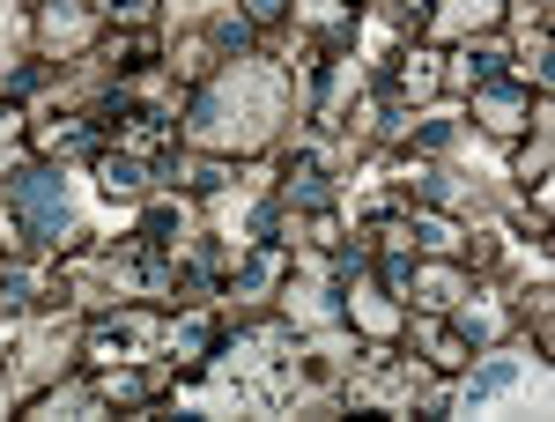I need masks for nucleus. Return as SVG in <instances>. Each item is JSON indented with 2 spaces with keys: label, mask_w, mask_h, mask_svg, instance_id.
Wrapping results in <instances>:
<instances>
[{
  "label": "nucleus",
  "mask_w": 555,
  "mask_h": 422,
  "mask_svg": "<svg viewBox=\"0 0 555 422\" xmlns=\"http://www.w3.org/2000/svg\"><path fill=\"white\" fill-rule=\"evenodd\" d=\"M282 119H289V75L274 60H259V52H237L193 89L185 141L208 149V156H253V149H267V133Z\"/></svg>",
  "instance_id": "obj_1"
},
{
  "label": "nucleus",
  "mask_w": 555,
  "mask_h": 422,
  "mask_svg": "<svg viewBox=\"0 0 555 422\" xmlns=\"http://www.w3.org/2000/svg\"><path fill=\"white\" fill-rule=\"evenodd\" d=\"M0 208H8V222H15V238H8V245H67V238H75V215H67V178H60V164H23V170H8Z\"/></svg>",
  "instance_id": "obj_2"
},
{
  "label": "nucleus",
  "mask_w": 555,
  "mask_h": 422,
  "mask_svg": "<svg viewBox=\"0 0 555 422\" xmlns=\"http://www.w3.org/2000/svg\"><path fill=\"white\" fill-rule=\"evenodd\" d=\"M437 89H444V60H437L429 44H415V52H392V60H385L378 104H385V119H400V104H423Z\"/></svg>",
  "instance_id": "obj_3"
},
{
  "label": "nucleus",
  "mask_w": 555,
  "mask_h": 422,
  "mask_svg": "<svg viewBox=\"0 0 555 422\" xmlns=\"http://www.w3.org/2000/svg\"><path fill=\"white\" fill-rule=\"evenodd\" d=\"M533 119V82L526 75H496V82H474V127L481 133H526Z\"/></svg>",
  "instance_id": "obj_4"
},
{
  "label": "nucleus",
  "mask_w": 555,
  "mask_h": 422,
  "mask_svg": "<svg viewBox=\"0 0 555 422\" xmlns=\"http://www.w3.org/2000/svg\"><path fill=\"white\" fill-rule=\"evenodd\" d=\"M504 23V0H423V30L437 44H474Z\"/></svg>",
  "instance_id": "obj_5"
},
{
  "label": "nucleus",
  "mask_w": 555,
  "mask_h": 422,
  "mask_svg": "<svg viewBox=\"0 0 555 422\" xmlns=\"http://www.w3.org/2000/svg\"><path fill=\"white\" fill-rule=\"evenodd\" d=\"M96 8L89 0H38V44L44 52H60V60H75V52H89L96 44Z\"/></svg>",
  "instance_id": "obj_6"
},
{
  "label": "nucleus",
  "mask_w": 555,
  "mask_h": 422,
  "mask_svg": "<svg viewBox=\"0 0 555 422\" xmlns=\"http://www.w3.org/2000/svg\"><path fill=\"white\" fill-rule=\"evenodd\" d=\"M400 334L415 341V356H423L429 371H444V379L474 356V334H467V327H452V319H415V327H400Z\"/></svg>",
  "instance_id": "obj_7"
},
{
  "label": "nucleus",
  "mask_w": 555,
  "mask_h": 422,
  "mask_svg": "<svg viewBox=\"0 0 555 422\" xmlns=\"http://www.w3.org/2000/svg\"><path fill=\"white\" fill-rule=\"evenodd\" d=\"M341 311L363 327L371 341H392L400 327H408V311H400V296H385V290H371L363 282V267H356V290H341Z\"/></svg>",
  "instance_id": "obj_8"
},
{
  "label": "nucleus",
  "mask_w": 555,
  "mask_h": 422,
  "mask_svg": "<svg viewBox=\"0 0 555 422\" xmlns=\"http://www.w3.org/2000/svg\"><path fill=\"white\" fill-rule=\"evenodd\" d=\"M289 15H304V23H311V30H319L326 44H348V38H356V15H363V0H297Z\"/></svg>",
  "instance_id": "obj_9"
},
{
  "label": "nucleus",
  "mask_w": 555,
  "mask_h": 422,
  "mask_svg": "<svg viewBox=\"0 0 555 422\" xmlns=\"http://www.w3.org/2000/svg\"><path fill=\"white\" fill-rule=\"evenodd\" d=\"M38 149L44 156H96L104 149V119H67V127H38Z\"/></svg>",
  "instance_id": "obj_10"
},
{
  "label": "nucleus",
  "mask_w": 555,
  "mask_h": 422,
  "mask_svg": "<svg viewBox=\"0 0 555 422\" xmlns=\"http://www.w3.org/2000/svg\"><path fill=\"white\" fill-rule=\"evenodd\" d=\"M164 348H171L178 363H208L215 348H222V334H215L201 311H185V319H171V327H164Z\"/></svg>",
  "instance_id": "obj_11"
},
{
  "label": "nucleus",
  "mask_w": 555,
  "mask_h": 422,
  "mask_svg": "<svg viewBox=\"0 0 555 422\" xmlns=\"http://www.w3.org/2000/svg\"><path fill=\"white\" fill-rule=\"evenodd\" d=\"M96 186H104L112 201H133V193L149 186V164L127 156V149H96Z\"/></svg>",
  "instance_id": "obj_12"
},
{
  "label": "nucleus",
  "mask_w": 555,
  "mask_h": 422,
  "mask_svg": "<svg viewBox=\"0 0 555 422\" xmlns=\"http://www.w3.org/2000/svg\"><path fill=\"white\" fill-rule=\"evenodd\" d=\"M408 290H423L429 311H444V304H460V296H467V274H460V267H429V259H415Z\"/></svg>",
  "instance_id": "obj_13"
},
{
  "label": "nucleus",
  "mask_w": 555,
  "mask_h": 422,
  "mask_svg": "<svg viewBox=\"0 0 555 422\" xmlns=\"http://www.w3.org/2000/svg\"><path fill=\"white\" fill-rule=\"evenodd\" d=\"M89 52H96V60L112 67V75H133V67H149V60H156V44H149V30H119V38H96Z\"/></svg>",
  "instance_id": "obj_14"
},
{
  "label": "nucleus",
  "mask_w": 555,
  "mask_h": 422,
  "mask_svg": "<svg viewBox=\"0 0 555 422\" xmlns=\"http://www.w3.org/2000/svg\"><path fill=\"white\" fill-rule=\"evenodd\" d=\"M274 208H304V215H326L334 208V186H326V170H289V186H282V201Z\"/></svg>",
  "instance_id": "obj_15"
},
{
  "label": "nucleus",
  "mask_w": 555,
  "mask_h": 422,
  "mask_svg": "<svg viewBox=\"0 0 555 422\" xmlns=\"http://www.w3.org/2000/svg\"><path fill=\"white\" fill-rule=\"evenodd\" d=\"M282 267H289V259L274 253V245H259V259H245V267L230 274V296H267L274 282H282Z\"/></svg>",
  "instance_id": "obj_16"
},
{
  "label": "nucleus",
  "mask_w": 555,
  "mask_h": 422,
  "mask_svg": "<svg viewBox=\"0 0 555 422\" xmlns=\"http://www.w3.org/2000/svg\"><path fill=\"white\" fill-rule=\"evenodd\" d=\"M444 75H460V82H496V75H504V52H496V44H460V67H444Z\"/></svg>",
  "instance_id": "obj_17"
},
{
  "label": "nucleus",
  "mask_w": 555,
  "mask_h": 422,
  "mask_svg": "<svg viewBox=\"0 0 555 422\" xmlns=\"http://www.w3.org/2000/svg\"><path fill=\"white\" fill-rule=\"evenodd\" d=\"M408 238H415V253H460V230H452L444 215H415Z\"/></svg>",
  "instance_id": "obj_18"
},
{
  "label": "nucleus",
  "mask_w": 555,
  "mask_h": 422,
  "mask_svg": "<svg viewBox=\"0 0 555 422\" xmlns=\"http://www.w3.org/2000/svg\"><path fill=\"white\" fill-rule=\"evenodd\" d=\"M104 23H127V30H149L156 23V0H89Z\"/></svg>",
  "instance_id": "obj_19"
},
{
  "label": "nucleus",
  "mask_w": 555,
  "mask_h": 422,
  "mask_svg": "<svg viewBox=\"0 0 555 422\" xmlns=\"http://www.w3.org/2000/svg\"><path fill=\"white\" fill-rule=\"evenodd\" d=\"M171 230H178V208H171V201H164V208H149V215H141V245H149V253H171V245H178Z\"/></svg>",
  "instance_id": "obj_20"
},
{
  "label": "nucleus",
  "mask_w": 555,
  "mask_h": 422,
  "mask_svg": "<svg viewBox=\"0 0 555 422\" xmlns=\"http://www.w3.org/2000/svg\"><path fill=\"white\" fill-rule=\"evenodd\" d=\"M512 379H518V363H512V356H496V363H481V371H474L467 400H496V393H504Z\"/></svg>",
  "instance_id": "obj_21"
},
{
  "label": "nucleus",
  "mask_w": 555,
  "mask_h": 422,
  "mask_svg": "<svg viewBox=\"0 0 555 422\" xmlns=\"http://www.w3.org/2000/svg\"><path fill=\"white\" fill-rule=\"evenodd\" d=\"M289 8H297V0H237V15H245L253 30H274V23H282Z\"/></svg>",
  "instance_id": "obj_22"
},
{
  "label": "nucleus",
  "mask_w": 555,
  "mask_h": 422,
  "mask_svg": "<svg viewBox=\"0 0 555 422\" xmlns=\"http://www.w3.org/2000/svg\"><path fill=\"white\" fill-rule=\"evenodd\" d=\"M30 304V274L23 267H0V311H23Z\"/></svg>",
  "instance_id": "obj_23"
},
{
  "label": "nucleus",
  "mask_w": 555,
  "mask_h": 422,
  "mask_svg": "<svg viewBox=\"0 0 555 422\" xmlns=\"http://www.w3.org/2000/svg\"><path fill=\"white\" fill-rule=\"evenodd\" d=\"M44 75H52V67H44V60H30V67H15V75H8V89H0V97H30V89H44Z\"/></svg>",
  "instance_id": "obj_24"
},
{
  "label": "nucleus",
  "mask_w": 555,
  "mask_h": 422,
  "mask_svg": "<svg viewBox=\"0 0 555 422\" xmlns=\"http://www.w3.org/2000/svg\"><path fill=\"white\" fill-rule=\"evenodd\" d=\"M444 141H452V119H429V127L415 133V149H429V156H437V149H444Z\"/></svg>",
  "instance_id": "obj_25"
},
{
  "label": "nucleus",
  "mask_w": 555,
  "mask_h": 422,
  "mask_svg": "<svg viewBox=\"0 0 555 422\" xmlns=\"http://www.w3.org/2000/svg\"><path fill=\"white\" fill-rule=\"evenodd\" d=\"M541 170H548V141H541V149H526V156H518V178H541Z\"/></svg>",
  "instance_id": "obj_26"
},
{
  "label": "nucleus",
  "mask_w": 555,
  "mask_h": 422,
  "mask_svg": "<svg viewBox=\"0 0 555 422\" xmlns=\"http://www.w3.org/2000/svg\"><path fill=\"white\" fill-rule=\"evenodd\" d=\"M0 415H8V379H0Z\"/></svg>",
  "instance_id": "obj_27"
},
{
  "label": "nucleus",
  "mask_w": 555,
  "mask_h": 422,
  "mask_svg": "<svg viewBox=\"0 0 555 422\" xmlns=\"http://www.w3.org/2000/svg\"><path fill=\"white\" fill-rule=\"evenodd\" d=\"M0 127H8V97H0Z\"/></svg>",
  "instance_id": "obj_28"
}]
</instances>
